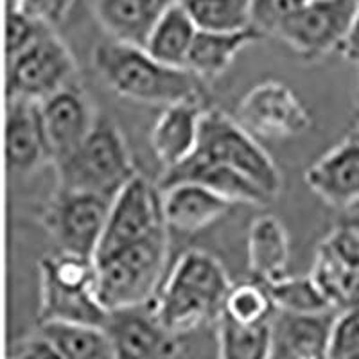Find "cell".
<instances>
[{
	"label": "cell",
	"mask_w": 359,
	"mask_h": 359,
	"mask_svg": "<svg viewBox=\"0 0 359 359\" xmlns=\"http://www.w3.org/2000/svg\"><path fill=\"white\" fill-rule=\"evenodd\" d=\"M359 352V307L338 311L331 331L329 359H343Z\"/></svg>",
	"instance_id": "1f68e13d"
},
{
	"label": "cell",
	"mask_w": 359,
	"mask_h": 359,
	"mask_svg": "<svg viewBox=\"0 0 359 359\" xmlns=\"http://www.w3.org/2000/svg\"><path fill=\"white\" fill-rule=\"evenodd\" d=\"M9 359H62V355L57 354L53 343L40 332L33 338L22 339L17 347L13 348Z\"/></svg>",
	"instance_id": "836d02e7"
},
{
	"label": "cell",
	"mask_w": 359,
	"mask_h": 359,
	"mask_svg": "<svg viewBox=\"0 0 359 359\" xmlns=\"http://www.w3.org/2000/svg\"><path fill=\"white\" fill-rule=\"evenodd\" d=\"M217 359H273V320L243 325L221 314L217 320Z\"/></svg>",
	"instance_id": "d4e9b609"
},
{
	"label": "cell",
	"mask_w": 359,
	"mask_h": 359,
	"mask_svg": "<svg viewBox=\"0 0 359 359\" xmlns=\"http://www.w3.org/2000/svg\"><path fill=\"white\" fill-rule=\"evenodd\" d=\"M40 332L62 359H117L114 341L104 325L90 323H41Z\"/></svg>",
	"instance_id": "cb8c5ba5"
},
{
	"label": "cell",
	"mask_w": 359,
	"mask_h": 359,
	"mask_svg": "<svg viewBox=\"0 0 359 359\" xmlns=\"http://www.w3.org/2000/svg\"><path fill=\"white\" fill-rule=\"evenodd\" d=\"M192 155L210 160L252 180L271 200L282 192V175L257 137L219 110H205L200 140Z\"/></svg>",
	"instance_id": "8992f818"
},
{
	"label": "cell",
	"mask_w": 359,
	"mask_h": 359,
	"mask_svg": "<svg viewBox=\"0 0 359 359\" xmlns=\"http://www.w3.org/2000/svg\"><path fill=\"white\" fill-rule=\"evenodd\" d=\"M223 314L243 325H259L275 318L277 307L269 293V287L261 282L250 280L232 284L224 300Z\"/></svg>",
	"instance_id": "83f0119b"
},
{
	"label": "cell",
	"mask_w": 359,
	"mask_h": 359,
	"mask_svg": "<svg viewBox=\"0 0 359 359\" xmlns=\"http://www.w3.org/2000/svg\"><path fill=\"white\" fill-rule=\"evenodd\" d=\"M358 9V0H306L277 38L306 62H320L341 49Z\"/></svg>",
	"instance_id": "30bf717a"
},
{
	"label": "cell",
	"mask_w": 359,
	"mask_h": 359,
	"mask_svg": "<svg viewBox=\"0 0 359 359\" xmlns=\"http://www.w3.org/2000/svg\"><path fill=\"white\" fill-rule=\"evenodd\" d=\"M76 57L53 25L20 54L8 60V99L40 102L76 83Z\"/></svg>",
	"instance_id": "52a82bcc"
},
{
	"label": "cell",
	"mask_w": 359,
	"mask_h": 359,
	"mask_svg": "<svg viewBox=\"0 0 359 359\" xmlns=\"http://www.w3.org/2000/svg\"><path fill=\"white\" fill-rule=\"evenodd\" d=\"M74 0H22V11H27L50 25L57 24L67 15Z\"/></svg>",
	"instance_id": "d6a6232c"
},
{
	"label": "cell",
	"mask_w": 359,
	"mask_h": 359,
	"mask_svg": "<svg viewBox=\"0 0 359 359\" xmlns=\"http://www.w3.org/2000/svg\"><path fill=\"white\" fill-rule=\"evenodd\" d=\"M358 126H359V121H358Z\"/></svg>",
	"instance_id": "ab89813d"
},
{
	"label": "cell",
	"mask_w": 359,
	"mask_h": 359,
	"mask_svg": "<svg viewBox=\"0 0 359 359\" xmlns=\"http://www.w3.org/2000/svg\"><path fill=\"white\" fill-rule=\"evenodd\" d=\"M341 56L351 62L352 65H358L359 67V9L355 13L354 20H352L351 29H348L347 38L343 41L341 49H339Z\"/></svg>",
	"instance_id": "e575fe53"
},
{
	"label": "cell",
	"mask_w": 359,
	"mask_h": 359,
	"mask_svg": "<svg viewBox=\"0 0 359 359\" xmlns=\"http://www.w3.org/2000/svg\"><path fill=\"white\" fill-rule=\"evenodd\" d=\"M358 2H359V0H358Z\"/></svg>",
	"instance_id": "60d3db41"
},
{
	"label": "cell",
	"mask_w": 359,
	"mask_h": 359,
	"mask_svg": "<svg viewBox=\"0 0 359 359\" xmlns=\"http://www.w3.org/2000/svg\"><path fill=\"white\" fill-rule=\"evenodd\" d=\"M111 200L94 192L57 187L45 208L43 226L57 252L95 259Z\"/></svg>",
	"instance_id": "ba28073f"
},
{
	"label": "cell",
	"mask_w": 359,
	"mask_h": 359,
	"mask_svg": "<svg viewBox=\"0 0 359 359\" xmlns=\"http://www.w3.org/2000/svg\"><path fill=\"white\" fill-rule=\"evenodd\" d=\"M352 208H354L355 212H354V216H352L351 219H347V221H348V223H352V224H354V226H358V229H359V203L355 205V207H352Z\"/></svg>",
	"instance_id": "d590c367"
},
{
	"label": "cell",
	"mask_w": 359,
	"mask_h": 359,
	"mask_svg": "<svg viewBox=\"0 0 359 359\" xmlns=\"http://www.w3.org/2000/svg\"><path fill=\"white\" fill-rule=\"evenodd\" d=\"M6 162L9 171L15 175H29L50 162L38 102L8 99Z\"/></svg>",
	"instance_id": "e0dca14e"
},
{
	"label": "cell",
	"mask_w": 359,
	"mask_h": 359,
	"mask_svg": "<svg viewBox=\"0 0 359 359\" xmlns=\"http://www.w3.org/2000/svg\"><path fill=\"white\" fill-rule=\"evenodd\" d=\"M250 277L264 286H273L290 277L287 266L291 243L286 224L273 214H261L250 223L246 237Z\"/></svg>",
	"instance_id": "d6986e66"
},
{
	"label": "cell",
	"mask_w": 359,
	"mask_h": 359,
	"mask_svg": "<svg viewBox=\"0 0 359 359\" xmlns=\"http://www.w3.org/2000/svg\"><path fill=\"white\" fill-rule=\"evenodd\" d=\"M343 359H359V352H358V354H352V355H347V358H343Z\"/></svg>",
	"instance_id": "f35d334b"
},
{
	"label": "cell",
	"mask_w": 359,
	"mask_h": 359,
	"mask_svg": "<svg viewBox=\"0 0 359 359\" xmlns=\"http://www.w3.org/2000/svg\"><path fill=\"white\" fill-rule=\"evenodd\" d=\"M203 114L200 99L172 102L163 108L149 135V144L162 171L176 168L196 151Z\"/></svg>",
	"instance_id": "2e32d148"
},
{
	"label": "cell",
	"mask_w": 359,
	"mask_h": 359,
	"mask_svg": "<svg viewBox=\"0 0 359 359\" xmlns=\"http://www.w3.org/2000/svg\"><path fill=\"white\" fill-rule=\"evenodd\" d=\"M108 311L99 300L95 259L50 253L40 261V323L104 325Z\"/></svg>",
	"instance_id": "5b68a950"
},
{
	"label": "cell",
	"mask_w": 359,
	"mask_h": 359,
	"mask_svg": "<svg viewBox=\"0 0 359 359\" xmlns=\"http://www.w3.org/2000/svg\"><path fill=\"white\" fill-rule=\"evenodd\" d=\"M160 192L163 221L169 230L178 233H198L212 226L233 205L219 192L196 182H178Z\"/></svg>",
	"instance_id": "9a60e30c"
},
{
	"label": "cell",
	"mask_w": 359,
	"mask_h": 359,
	"mask_svg": "<svg viewBox=\"0 0 359 359\" xmlns=\"http://www.w3.org/2000/svg\"><path fill=\"white\" fill-rule=\"evenodd\" d=\"M198 31L194 20L182 2H175L163 8L158 20L153 25L147 38V53L158 62L176 69H185L191 47Z\"/></svg>",
	"instance_id": "603a6c76"
},
{
	"label": "cell",
	"mask_w": 359,
	"mask_h": 359,
	"mask_svg": "<svg viewBox=\"0 0 359 359\" xmlns=\"http://www.w3.org/2000/svg\"><path fill=\"white\" fill-rule=\"evenodd\" d=\"M92 63L118 97L163 108L189 99L201 101V79L187 69L158 62L146 47L110 38L95 45Z\"/></svg>",
	"instance_id": "7a4b0ae2"
},
{
	"label": "cell",
	"mask_w": 359,
	"mask_h": 359,
	"mask_svg": "<svg viewBox=\"0 0 359 359\" xmlns=\"http://www.w3.org/2000/svg\"><path fill=\"white\" fill-rule=\"evenodd\" d=\"M232 287L224 266L203 250H189L169 269L151 307L172 334L191 332L219 320Z\"/></svg>",
	"instance_id": "6da1fadb"
},
{
	"label": "cell",
	"mask_w": 359,
	"mask_h": 359,
	"mask_svg": "<svg viewBox=\"0 0 359 359\" xmlns=\"http://www.w3.org/2000/svg\"><path fill=\"white\" fill-rule=\"evenodd\" d=\"M182 4L200 31L236 33L252 27L250 0H184Z\"/></svg>",
	"instance_id": "4316f807"
},
{
	"label": "cell",
	"mask_w": 359,
	"mask_h": 359,
	"mask_svg": "<svg viewBox=\"0 0 359 359\" xmlns=\"http://www.w3.org/2000/svg\"><path fill=\"white\" fill-rule=\"evenodd\" d=\"M104 329L117 359H176L178 341L156 318L151 304L111 311Z\"/></svg>",
	"instance_id": "4fadbf2b"
},
{
	"label": "cell",
	"mask_w": 359,
	"mask_h": 359,
	"mask_svg": "<svg viewBox=\"0 0 359 359\" xmlns=\"http://www.w3.org/2000/svg\"><path fill=\"white\" fill-rule=\"evenodd\" d=\"M22 0H8V11H15V9L20 8Z\"/></svg>",
	"instance_id": "8d00e7d4"
},
{
	"label": "cell",
	"mask_w": 359,
	"mask_h": 359,
	"mask_svg": "<svg viewBox=\"0 0 359 359\" xmlns=\"http://www.w3.org/2000/svg\"><path fill=\"white\" fill-rule=\"evenodd\" d=\"M311 275L336 311L359 307V262L343 261L318 246Z\"/></svg>",
	"instance_id": "484cf974"
},
{
	"label": "cell",
	"mask_w": 359,
	"mask_h": 359,
	"mask_svg": "<svg viewBox=\"0 0 359 359\" xmlns=\"http://www.w3.org/2000/svg\"><path fill=\"white\" fill-rule=\"evenodd\" d=\"M175 2H184V0H163V4H165V6L175 4Z\"/></svg>",
	"instance_id": "74e56055"
},
{
	"label": "cell",
	"mask_w": 359,
	"mask_h": 359,
	"mask_svg": "<svg viewBox=\"0 0 359 359\" xmlns=\"http://www.w3.org/2000/svg\"><path fill=\"white\" fill-rule=\"evenodd\" d=\"M261 38V34L252 27L245 31H236V33L198 31L185 69L201 81H212L232 67L237 54Z\"/></svg>",
	"instance_id": "7402d4cb"
},
{
	"label": "cell",
	"mask_w": 359,
	"mask_h": 359,
	"mask_svg": "<svg viewBox=\"0 0 359 359\" xmlns=\"http://www.w3.org/2000/svg\"><path fill=\"white\" fill-rule=\"evenodd\" d=\"M273 318L275 339L290 359H329L331 331L338 311L320 314H287L277 311Z\"/></svg>",
	"instance_id": "44dd1931"
},
{
	"label": "cell",
	"mask_w": 359,
	"mask_h": 359,
	"mask_svg": "<svg viewBox=\"0 0 359 359\" xmlns=\"http://www.w3.org/2000/svg\"><path fill=\"white\" fill-rule=\"evenodd\" d=\"M163 224L162 192L142 175H137L111 200L95 261L140 241Z\"/></svg>",
	"instance_id": "8fae6325"
},
{
	"label": "cell",
	"mask_w": 359,
	"mask_h": 359,
	"mask_svg": "<svg viewBox=\"0 0 359 359\" xmlns=\"http://www.w3.org/2000/svg\"><path fill=\"white\" fill-rule=\"evenodd\" d=\"M306 185L327 205L352 208L359 203V126L320 156L304 175Z\"/></svg>",
	"instance_id": "5bb4252c"
},
{
	"label": "cell",
	"mask_w": 359,
	"mask_h": 359,
	"mask_svg": "<svg viewBox=\"0 0 359 359\" xmlns=\"http://www.w3.org/2000/svg\"><path fill=\"white\" fill-rule=\"evenodd\" d=\"M306 0H250V24L264 36L277 38Z\"/></svg>",
	"instance_id": "f546056e"
},
{
	"label": "cell",
	"mask_w": 359,
	"mask_h": 359,
	"mask_svg": "<svg viewBox=\"0 0 359 359\" xmlns=\"http://www.w3.org/2000/svg\"><path fill=\"white\" fill-rule=\"evenodd\" d=\"M178 182H196V184L205 185V187L219 192L221 196L230 200L233 205L246 203L255 205V207H266L273 201L246 176L224 168L221 163L200 158L196 155H191L185 162L169 171H162L158 187L163 189L168 185L178 184Z\"/></svg>",
	"instance_id": "ac0fdd59"
},
{
	"label": "cell",
	"mask_w": 359,
	"mask_h": 359,
	"mask_svg": "<svg viewBox=\"0 0 359 359\" xmlns=\"http://www.w3.org/2000/svg\"><path fill=\"white\" fill-rule=\"evenodd\" d=\"M237 123L253 137L291 140L313 128V115L286 83L268 79L250 88L236 107Z\"/></svg>",
	"instance_id": "9c48e42d"
},
{
	"label": "cell",
	"mask_w": 359,
	"mask_h": 359,
	"mask_svg": "<svg viewBox=\"0 0 359 359\" xmlns=\"http://www.w3.org/2000/svg\"><path fill=\"white\" fill-rule=\"evenodd\" d=\"M95 20L111 40L146 47L163 0H90Z\"/></svg>",
	"instance_id": "ffe728a7"
},
{
	"label": "cell",
	"mask_w": 359,
	"mask_h": 359,
	"mask_svg": "<svg viewBox=\"0 0 359 359\" xmlns=\"http://www.w3.org/2000/svg\"><path fill=\"white\" fill-rule=\"evenodd\" d=\"M277 311L287 314H320L336 311L313 275L286 277L268 286Z\"/></svg>",
	"instance_id": "f1b7e54d"
},
{
	"label": "cell",
	"mask_w": 359,
	"mask_h": 359,
	"mask_svg": "<svg viewBox=\"0 0 359 359\" xmlns=\"http://www.w3.org/2000/svg\"><path fill=\"white\" fill-rule=\"evenodd\" d=\"M38 108L53 165L69 158L81 146L99 117L78 83L40 101Z\"/></svg>",
	"instance_id": "7c38bea8"
},
{
	"label": "cell",
	"mask_w": 359,
	"mask_h": 359,
	"mask_svg": "<svg viewBox=\"0 0 359 359\" xmlns=\"http://www.w3.org/2000/svg\"><path fill=\"white\" fill-rule=\"evenodd\" d=\"M49 25V22L41 20V18L34 17V15H31L27 11H22V9L8 11V41H6L8 60L20 54Z\"/></svg>",
	"instance_id": "4dcf8cb0"
},
{
	"label": "cell",
	"mask_w": 359,
	"mask_h": 359,
	"mask_svg": "<svg viewBox=\"0 0 359 359\" xmlns=\"http://www.w3.org/2000/svg\"><path fill=\"white\" fill-rule=\"evenodd\" d=\"M54 168L57 187L94 192L108 200L139 175L121 128L101 114L81 146Z\"/></svg>",
	"instance_id": "277c9868"
},
{
	"label": "cell",
	"mask_w": 359,
	"mask_h": 359,
	"mask_svg": "<svg viewBox=\"0 0 359 359\" xmlns=\"http://www.w3.org/2000/svg\"><path fill=\"white\" fill-rule=\"evenodd\" d=\"M169 229L163 224L133 245L97 259V293L108 313L151 304L165 277Z\"/></svg>",
	"instance_id": "3957f363"
}]
</instances>
